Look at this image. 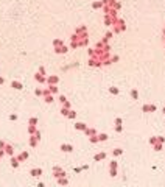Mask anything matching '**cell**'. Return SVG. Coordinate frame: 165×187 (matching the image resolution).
<instances>
[{"label": "cell", "instance_id": "1", "mask_svg": "<svg viewBox=\"0 0 165 187\" xmlns=\"http://www.w3.org/2000/svg\"><path fill=\"white\" fill-rule=\"evenodd\" d=\"M58 81H59V78H58V76H48V78H47V83H48L50 86H56Z\"/></svg>", "mask_w": 165, "mask_h": 187}, {"label": "cell", "instance_id": "2", "mask_svg": "<svg viewBox=\"0 0 165 187\" xmlns=\"http://www.w3.org/2000/svg\"><path fill=\"white\" fill-rule=\"evenodd\" d=\"M61 150H62V151H65V153H70L72 150H73V147L69 145V143H62V145H61Z\"/></svg>", "mask_w": 165, "mask_h": 187}, {"label": "cell", "instance_id": "3", "mask_svg": "<svg viewBox=\"0 0 165 187\" xmlns=\"http://www.w3.org/2000/svg\"><path fill=\"white\" fill-rule=\"evenodd\" d=\"M5 153H6V154H9V156H13V153H14V151H13V147L11 145H9V143H5Z\"/></svg>", "mask_w": 165, "mask_h": 187}, {"label": "cell", "instance_id": "4", "mask_svg": "<svg viewBox=\"0 0 165 187\" xmlns=\"http://www.w3.org/2000/svg\"><path fill=\"white\" fill-rule=\"evenodd\" d=\"M55 52H56V53H65V52H67V47H65V45H59V47H55Z\"/></svg>", "mask_w": 165, "mask_h": 187}, {"label": "cell", "instance_id": "5", "mask_svg": "<svg viewBox=\"0 0 165 187\" xmlns=\"http://www.w3.org/2000/svg\"><path fill=\"white\" fill-rule=\"evenodd\" d=\"M34 78H36V81H39V83H45V81H47V78H45L44 75H41V73H36V75H34Z\"/></svg>", "mask_w": 165, "mask_h": 187}, {"label": "cell", "instance_id": "6", "mask_svg": "<svg viewBox=\"0 0 165 187\" xmlns=\"http://www.w3.org/2000/svg\"><path fill=\"white\" fill-rule=\"evenodd\" d=\"M26 157H28V151H23V153H20L19 156H17V161L22 162V161H25Z\"/></svg>", "mask_w": 165, "mask_h": 187}, {"label": "cell", "instance_id": "7", "mask_svg": "<svg viewBox=\"0 0 165 187\" xmlns=\"http://www.w3.org/2000/svg\"><path fill=\"white\" fill-rule=\"evenodd\" d=\"M31 176H39V175H42V170L41 168H31Z\"/></svg>", "mask_w": 165, "mask_h": 187}, {"label": "cell", "instance_id": "8", "mask_svg": "<svg viewBox=\"0 0 165 187\" xmlns=\"http://www.w3.org/2000/svg\"><path fill=\"white\" fill-rule=\"evenodd\" d=\"M38 142H39V139L36 137V136H31V137H30V145L31 147H36V145H38Z\"/></svg>", "mask_w": 165, "mask_h": 187}, {"label": "cell", "instance_id": "9", "mask_svg": "<svg viewBox=\"0 0 165 187\" xmlns=\"http://www.w3.org/2000/svg\"><path fill=\"white\" fill-rule=\"evenodd\" d=\"M11 86L14 87V89H17V90H20V89L23 87V86H22V83H19V81H13V83H11Z\"/></svg>", "mask_w": 165, "mask_h": 187}, {"label": "cell", "instance_id": "10", "mask_svg": "<svg viewBox=\"0 0 165 187\" xmlns=\"http://www.w3.org/2000/svg\"><path fill=\"white\" fill-rule=\"evenodd\" d=\"M115 173H117V164L112 162L111 164V176H115Z\"/></svg>", "mask_w": 165, "mask_h": 187}, {"label": "cell", "instance_id": "11", "mask_svg": "<svg viewBox=\"0 0 165 187\" xmlns=\"http://www.w3.org/2000/svg\"><path fill=\"white\" fill-rule=\"evenodd\" d=\"M11 165H13L14 168L19 167V161H17V157H11Z\"/></svg>", "mask_w": 165, "mask_h": 187}, {"label": "cell", "instance_id": "12", "mask_svg": "<svg viewBox=\"0 0 165 187\" xmlns=\"http://www.w3.org/2000/svg\"><path fill=\"white\" fill-rule=\"evenodd\" d=\"M36 131H38V129H36V126H33V125H30V126H28V133H30L31 136L36 134Z\"/></svg>", "mask_w": 165, "mask_h": 187}, {"label": "cell", "instance_id": "13", "mask_svg": "<svg viewBox=\"0 0 165 187\" xmlns=\"http://www.w3.org/2000/svg\"><path fill=\"white\" fill-rule=\"evenodd\" d=\"M53 45H55V47H59V45H64V44H62L61 39H55V41H53Z\"/></svg>", "mask_w": 165, "mask_h": 187}, {"label": "cell", "instance_id": "14", "mask_svg": "<svg viewBox=\"0 0 165 187\" xmlns=\"http://www.w3.org/2000/svg\"><path fill=\"white\" fill-rule=\"evenodd\" d=\"M75 128H76V129H82V131H84V129H86V125H84V123H76Z\"/></svg>", "mask_w": 165, "mask_h": 187}, {"label": "cell", "instance_id": "15", "mask_svg": "<svg viewBox=\"0 0 165 187\" xmlns=\"http://www.w3.org/2000/svg\"><path fill=\"white\" fill-rule=\"evenodd\" d=\"M48 90H50V94H56L58 92V87L56 86H48Z\"/></svg>", "mask_w": 165, "mask_h": 187}, {"label": "cell", "instance_id": "16", "mask_svg": "<svg viewBox=\"0 0 165 187\" xmlns=\"http://www.w3.org/2000/svg\"><path fill=\"white\" fill-rule=\"evenodd\" d=\"M36 123H38V119H36V117H31V119H30V125L36 126Z\"/></svg>", "mask_w": 165, "mask_h": 187}, {"label": "cell", "instance_id": "17", "mask_svg": "<svg viewBox=\"0 0 165 187\" xmlns=\"http://www.w3.org/2000/svg\"><path fill=\"white\" fill-rule=\"evenodd\" d=\"M104 156H106L104 153H98L97 156H95V159H97V161H100V159H104Z\"/></svg>", "mask_w": 165, "mask_h": 187}, {"label": "cell", "instance_id": "18", "mask_svg": "<svg viewBox=\"0 0 165 187\" xmlns=\"http://www.w3.org/2000/svg\"><path fill=\"white\" fill-rule=\"evenodd\" d=\"M45 101H47V103H52V101H53L52 94H50V95H45Z\"/></svg>", "mask_w": 165, "mask_h": 187}, {"label": "cell", "instance_id": "19", "mask_svg": "<svg viewBox=\"0 0 165 187\" xmlns=\"http://www.w3.org/2000/svg\"><path fill=\"white\" fill-rule=\"evenodd\" d=\"M69 111H70V109H65V108H62V109H61V114H62V116H69Z\"/></svg>", "mask_w": 165, "mask_h": 187}, {"label": "cell", "instance_id": "20", "mask_svg": "<svg viewBox=\"0 0 165 187\" xmlns=\"http://www.w3.org/2000/svg\"><path fill=\"white\" fill-rule=\"evenodd\" d=\"M58 183L59 184H67V179H65V178H58Z\"/></svg>", "mask_w": 165, "mask_h": 187}, {"label": "cell", "instance_id": "21", "mask_svg": "<svg viewBox=\"0 0 165 187\" xmlns=\"http://www.w3.org/2000/svg\"><path fill=\"white\" fill-rule=\"evenodd\" d=\"M106 139H108V136H106V134H100V136H98V140H106Z\"/></svg>", "mask_w": 165, "mask_h": 187}, {"label": "cell", "instance_id": "22", "mask_svg": "<svg viewBox=\"0 0 165 187\" xmlns=\"http://www.w3.org/2000/svg\"><path fill=\"white\" fill-rule=\"evenodd\" d=\"M100 6H103V2H95L94 3V8H100Z\"/></svg>", "mask_w": 165, "mask_h": 187}, {"label": "cell", "instance_id": "23", "mask_svg": "<svg viewBox=\"0 0 165 187\" xmlns=\"http://www.w3.org/2000/svg\"><path fill=\"white\" fill-rule=\"evenodd\" d=\"M59 101L62 103V105H64V103H65L67 100H65V97H64V95H59Z\"/></svg>", "mask_w": 165, "mask_h": 187}, {"label": "cell", "instance_id": "24", "mask_svg": "<svg viewBox=\"0 0 165 187\" xmlns=\"http://www.w3.org/2000/svg\"><path fill=\"white\" fill-rule=\"evenodd\" d=\"M67 117H70V119H75V112L73 111H69V116Z\"/></svg>", "mask_w": 165, "mask_h": 187}, {"label": "cell", "instance_id": "25", "mask_svg": "<svg viewBox=\"0 0 165 187\" xmlns=\"http://www.w3.org/2000/svg\"><path fill=\"white\" fill-rule=\"evenodd\" d=\"M39 73H41V75H44V76H45V69H44V67H39Z\"/></svg>", "mask_w": 165, "mask_h": 187}, {"label": "cell", "instance_id": "26", "mask_svg": "<svg viewBox=\"0 0 165 187\" xmlns=\"http://www.w3.org/2000/svg\"><path fill=\"white\" fill-rule=\"evenodd\" d=\"M115 154H122V150H120V148H117V150H114V156H115Z\"/></svg>", "mask_w": 165, "mask_h": 187}, {"label": "cell", "instance_id": "27", "mask_svg": "<svg viewBox=\"0 0 165 187\" xmlns=\"http://www.w3.org/2000/svg\"><path fill=\"white\" fill-rule=\"evenodd\" d=\"M109 90H111V92H112V94H118V89H115V87H111V89H109Z\"/></svg>", "mask_w": 165, "mask_h": 187}, {"label": "cell", "instance_id": "28", "mask_svg": "<svg viewBox=\"0 0 165 187\" xmlns=\"http://www.w3.org/2000/svg\"><path fill=\"white\" fill-rule=\"evenodd\" d=\"M9 119H11V120H17V116H16V114H11V116H9Z\"/></svg>", "mask_w": 165, "mask_h": 187}, {"label": "cell", "instance_id": "29", "mask_svg": "<svg viewBox=\"0 0 165 187\" xmlns=\"http://www.w3.org/2000/svg\"><path fill=\"white\" fill-rule=\"evenodd\" d=\"M36 95H42V90L41 89H36Z\"/></svg>", "mask_w": 165, "mask_h": 187}, {"label": "cell", "instance_id": "30", "mask_svg": "<svg viewBox=\"0 0 165 187\" xmlns=\"http://www.w3.org/2000/svg\"><path fill=\"white\" fill-rule=\"evenodd\" d=\"M3 83H5V78H3V76H0V84H3Z\"/></svg>", "mask_w": 165, "mask_h": 187}, {"label": "cell", "instance_id": "31", "mask_svg": "<svg viewBox=\"0 0 165 187\" xmlns=\"http://www.w3.org/2000/svg\"><path fill=\"white\" fill-rule=\"evenodd\" d=\"M38 187H44V184H42V183H39V184H38Z\"/></svg>", "mask_w": 165, "mask_h": 187}]
</instances>
